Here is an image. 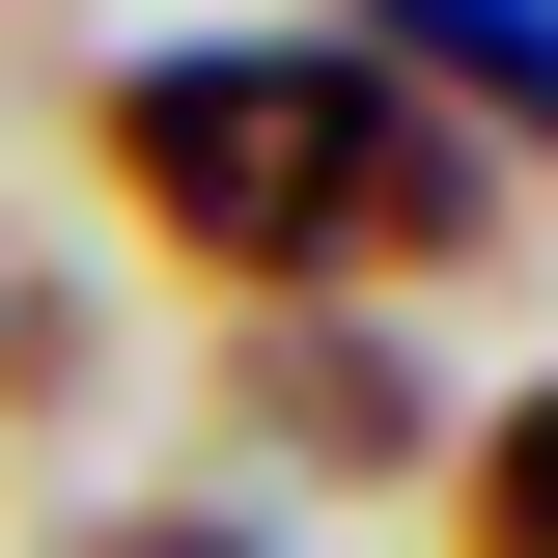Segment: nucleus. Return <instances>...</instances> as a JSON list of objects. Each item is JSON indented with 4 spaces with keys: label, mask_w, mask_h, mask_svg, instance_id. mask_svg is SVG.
Returning <instances> with one entry per match:
<instances>
[{
    "label": "nucleus",
    "mask_w": 558,
    "mask_h": 558,
    "mask_svg": "<svg viewBox=\"0 0 558 558\" xmlns=\"http://www.w3.org/2000/svg\"><path fill=\"white\" fill-rule=\"evenodd\" d=\"M112 196L196 279H252V307H363V279H447L475 252L502 168L418 112L391 57H336V28H196V57L112 84Z\"/></svg>",
    "instance_id": "f257e3e1"
},
{
    "label": "nucleus",
    "mask_w": 558,
    "mask_h": 558,
    "mask_svg": "<svg viewBox=\"0 0 558 558\" xmlns=\"http://www.w3.org/2000/svg\"><path fill=\"white\" fill-rule=\"evenodd\" d=\"M336 57H391L475 168H502V140L558 168V0H336Z\"/></svg>",
    "instance_id": "f03ea898"
},
{
    "label": "nucleus",
    "mask_w": 558,
    "mask_h": 558,
    "mask_svg": "<svg viewBox=\"0 0 558 558\" xmlns=\"http://www.w3.org/2000/svg\"><path fill=\"white\" fill-rule=\"evenodd\" d=\"M252 447H279V475H418V363L391 336H336V307H279V336H252Z\"/></svg>",
    "instance_id": "7ed1b4c3"
},
{
    "label": "nucleus",
    "mask_w": 558,
    "mask_h": 558,
    "mask_svg": "<svg viewBox=\"0 0 558 558\" xmlns=\"http://www.w3.org/2000/svg\"><path fill=\"white\" fill-rule=\"evenodd\" d=\"M475 558H558V391H502V447H475Z\"/></svg>",
    "instance_id": "20e7f679"
},
{
    "label": "nucleus",
    "mask_w": 558,
    "mask_h": 558,
    "mask_svg": "<svg viewBox=\"0 0 558 558\" xmlns=\"http://www.w3.org/2000/svg\"><path fill=\"white\" fill-rule=\"evenodd\" d=\"M84 558H279V531H223V502H140V531H84Z\"/></svg>",
    "instance_id": "39448f33"
}]
</instances>
